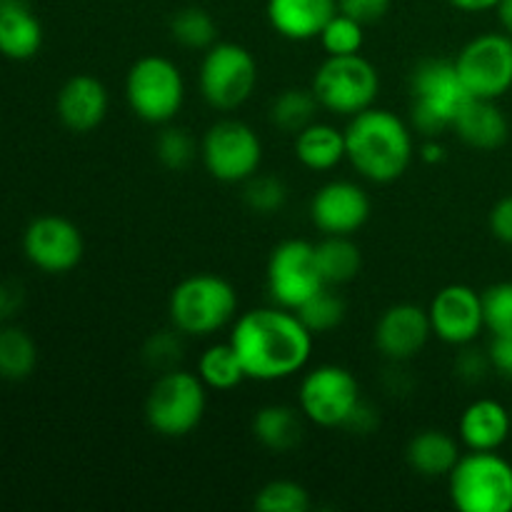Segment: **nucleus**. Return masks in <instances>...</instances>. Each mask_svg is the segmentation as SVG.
Listing matches in <instances>:
<instances>
[{
  "instance_id": "obj_6",
  "label": "nucleus",
  "mask_w": 512,
  "mask_h": 512,
  "mask_svg": "<svg viewBox=\"0 0 512 512\" xmlns=\"http://www.w3.org/2000/svg\"><path fill=\"white\" fill-rule=\"evenodd\" d=\"M205 408H208V388L198 373L173 368L160 373L150 385L145 420L150 430L163 438H185L203 423Z\"/></svg>"
},
{
  "instance_id": "obj_43",
  "label": "nucleus",
  "mask_w": 512,
  "mask_h": 512,
  "mask_svg": "<svg viewBox=\"0 0 512 512\" xmlns=\"http://www.w3.org/2000/svg\"><path fill=\"white\" fill-rule=\"evenodd\" d=\"M23 305V288L13 280H3L0 283V318H10Z\"/></svg>"
},
{
  "instance_id": "obj_18",
  "label": "nucleus",
  "mask_w": 512,
  "mask_h": 512,
  "mask_svg": "<svg viewBox=\"0 0 512 512\" xmlns=\"http://www.w3.org/2000/svg\"><path fill=\"white\" fill-rule=\"evenodd\" d=\"M110 108V95L103 80L93 78V75H73L65 80L60 88L58 100H55V110H58L60 123L73 133H90L98 128L105 120Z\"/></svg>"
},
{
  "instance_id": "obj_36",
  "label": "nucleus",
  "mask_w": 512,
  "mask_h": 512,
  "mask_svg": "<svg viewBox=\"0 0 512 512\" xmlns=\"http://www.w3.org/2000/svg\"><path fill=\"white\" fill-rule=\"evenodd\" d=\"M485 330L490 335H512V283L490 285L483 293Z\"/></svg>"
},
{
  "instance_id": "obj_19",
  "label": "nucleus",
  "mask_w": 512,
  "mask_h": 512,
  "mask_svg": "<svg viewBox=\"0 0 512 512\" xmlns=\"http://www.w3.org/2000/svg\"><path fill=\"white\" fill-rule=\"evenodd\" d=\"M338 13V0H268L265 15L280 38L305 43L320 38L328 20Z\"/></svg>"
},
{
  "instance_id": "obj_12",
  "label": "nucleus",
  "mask_w": 512,
  "mask_h": 512,
  "mask_svg": "<svg viewBox=\"0 0 512 512\" xmlns=\"http://www.w3.org/2000/svg\"><path fill=\"white\" fill-rule=\"evenodd\" d=\"M268 293L280 308L298 310L305 300L328 288L320 273L315 245L308 240L290 238L273 248L268 258Z\"/></svg>"
},
{
  "instance_id": "obj_25",
  "label": "nucleus",
  "mask_w": 512,
  "mask_h": 512,
  "mask_svg": "<svg viewBox=\"0 0 512 512\" xmlns=\"http://www.w3.org/2000/svg\"><path fill=\"white\" fill-rule=\"evenodd\" d=\"M293 150L303 168L315 170V173L333 170L345 160V130L313 120L308 128L295 133Z\"/></svg>"
},
{
  "instance_id": "obj_34",
  "label": "nucleus",
  "mask_w": 512,
  "mask_h": 512,
  "mask_svg": "<svg viewBox=\"0 0 512 512\" xmlns=\"http://www.w3.org/2000/svg\"><path fill=\"white\" fill-rule=\"evenodd\" d=\"M155 155L168 170H185L200 155V145L185 128H165L155 140Z\"/></svg>"
},
{
  "instance_id": "obj_14",
  "label": "nucleus",
  "mask_w": 512,
  "mask_h": 512,
  "mask_svg": "<svg viewBox=\"0 0 512 512\" xmlns=\"http://www.w3.org/2000/svg\"><path fill=\"white\" fill-rule=\"evenodd\" d=\"M23 253L38 270L63 275L78 268L85 253L83 233L75 223L60 215L35 218L23 233Z\"/></svg>"
},
{
  "instance_id": "obj_46",
  "label": "nucleus",
  "mask_w": 512,
  "mask_h": 512,
  "mask_svg": "<svg viewBox=\"0 0 512 512\" xmlns=\"http://www.w3.org/2000/svg\"><path fill=\"white\" fill-rule=\"evenodd\" d=\"M495 10H498L500 25H503V33H508L512 38V0H500V5Z\"/></svg>"
},
{
  "instance_id": "obj_11",
  "label": "nucleus",
  "mask_w": 512,
  "mask_h": 512,
  "mask_svg": "<svg viewBox=\"0 0 512 512\" xmlns=\"http://www.w3.org/2000/svg\"><path fill=\"white\" fill-rule=\"evenodd\" d=\"M360 400L358 378L343 365H318L300 380L298 408L318 428H345Z\"/></svg>"
},
{
  "instance_id": "obj_8",
  "label": "nucleus",
  "mask_w": 512,
  "mask_h": 512,
  "mask_svg": "<svg viewBox=\"0 0 512 512\" xmlns=\"http://www.w3.org/2000/svg\"><path fill=\"white\" fill-rule=\"evenodd\" d=\"M125 100L143 123L168 125L185 103L183 73L170 58L143 55L125 75Z\"/></svg>"
},
{
  "instance_id": "obj_4",
  "label": "nucleus",
  "mask_w": 512,
  "mask_h": 512,
  "mask_svg": "<svg viewBox=\"0 0 512 512\" xmlns=\"http://www.w3.org/2000/svg\"><path fill=\"white\" fill-rule=\"evenodd\" d=\"M168 315L180 335L210 338L238 318V293L220 275H190L170 293Z\"/></svg>"
},
{
  "instance_id": "obj_17",
  "label": "nucleus",
  "mask_w": 512,
  "mask_h": 512,
  "mask_svg": "<svg viewBox=\"0 0 512 512\" xmlns=\"http://www.w3.org/2000/svg\"><path fill=\"white\" fill-rule=\"evenodd\" d=\"M368 193L350 180H330L310 200V220L323 235H353L370 218Z\"/></svg>"
},
{
  "instance_id": "obj_22",
  "label": "nucleus",
  "mask_w": 512,
  "mask_h": 512,
  "mask_svg": "<svg viewBox=\"0 0 512 512\" xmlns=\"http://www.w3.org/2000/svg\"><path fill=\"white\" fill-rule=\"evenodd\" d=\"M43 48V25L25 0H0V53L30 60Z\"/></svg>"
},
{
  "instance_id": "obj_16",
  "label": "nucleus",
  "mask_w": 512,
  "mask_h": 512,
  "mask_svg": "<svg viewBox=\"0 0 512 512\" xmlns=\"http://www.w3.org/2000/svg\"><path fill=\"white\" fill-rule=\"evenodd\" d=\"M433 328H430L428 308L415 303H395L383 310L373 330L375 348L390 363H408L423 353Z\"/></svg>"
},
{
  "instance_id": "obj_39",
  "label": "nucleus",
  "mask_w": 512,
  "mask_h": 512,
  "mask_svg": "<svg viewBox=\"0 0 512 512\" xmlns=\"http://www.w3.org/2000/svg\"><path fill=\"white\" fill-rule=\"evenodd\" d=\"M338 10L358 23L373 25L388 15L390 0H338Z\"/></svg>"
},
{
  "instance_id": "obj_10",
  "label": "nucleus",
  "mask_w": 512,
  "mask_h": 512,
  "mask_svg": "<svg viewBox=\"0 0 512 512\" xmlns=\"http://www.w3.org/2000/svg\"><path fill=\"white\" fill-rule=\"evenodd\" d=\"M200 160L210 178H215L218 183H245L260 170L263 143L248 123L223 118L205 130L203 140H200Z\"/></svg>"
},
{
  "instance_id": "obj_28",
  "label": "nucleus",
  "mask_w": 512,
  "mask_h": 512,
  "mask_svg": "<svg viewBox=\"0 0 512 512\" xmlns=\"http://www.w3.org/2000/svg\"><path fill=\"white\" fill-rule=\"evenodd\" d=\"M320 110L318 98H315L313 88H288L283 93H278L270 103L268 118L283 133H300L303 128H308L315 120V113Z\"/></svg>"
},
{
  "instance_id": "obj_35",
  "label": "nucleus",
  "mask_w": 512,
  "mask_h": 512,
  "mask_svg": "<svg viewBox=\"0 0 512 512\" xmlns=\"http://www.w3.org/2000/svg\"><path fill=\"white\" fill-rule=\"evenodd\" d=\"M245 205L258 215H273L283 210L285 200H288V188L275 175H258L245 180Z\"/></svg>"
},
{
  "instance_id": "obj_20",
  "label": "nucleus",
  "mask_w": 512,
  "mask_h": 512,
  "mask_svg": "<svg viewBox=\"0 0 512 512\" xmlns=\"http://www.w3.org/2000/svg\"><path fill=\"white\" fill-rule=\"evenodd\" d=\"M512 433V413L493 398H478L460 413L458 438L468 450H500Z\"/></svg>"
},
{
  "instance_id": "obj_27",
  "label": "nucleus",
  "mask_w": 512,
  "mask_h": 512,
  "mask_svg": "<svg viewBox=\"0 0 512 512\" xmlns=\"http://www.w3.org/2000/svg\"><path fill=\"white\" fill-rule=\"evenodd\" d=\"M198 378L203 380L208 390L228 393V390L238 388L243 380H248V375H245L233 345L215 343V345H208V348L203 350V355H200Z\"/></svg>"
},
{
  "instance_id": "obj_38",
  "label": "nucleus",
  "mask_w": 512,
  "mask_h": 512,
  "mask_svg": "<svg viewBox=\"0 0 512 512\" xmlns=\"http://www.w3.org/2000/svg\"><path fill=\"white\" fill-rule=\"evenodd\" d=\"M490 370H493V365H490L488 350H475L470 345H463V350L455 358V373L465 383H483Z\"/></svg>"
},
{
  "instance_id": "obj_15",
  "label": "nucleus",
  "mask_w": 512,
  "mask_h": 512,
  "mask_svg": "<svg viewBox=\"0 0 512 512\" xmlns=\"http://www.w3.org/2000/svg\"><path fill=\"white\" fill-rule=\"evenodd\" d=\"M428 318L433 335L445 345H473L485 330L483 293L463 283L445 285L430 300Z\"/></svg>"
},
{
  "instance_id": "obj_1",
  "label": "nucleus",
  "mask_w": 512,
  "mask_h": 512,
  "mask_svg": "<svg viewBox=\"0 0 512 512\" xmlns=\"http://www.w3.org/2000/svg\"><path fill=\"white\" fill-rule=\"evenodd\" d=\"M313 338L295 310L270 305L235 318L228 343L248 380L275 383L305 370L313 355Z\"/></svg>"
},
{
  "instance_id": "obj_24",
  "label": "nucleus",
  "mask_w": 512,
  "mask_h": 512,
  "mask_svg": "<svg viewBox=\"0 0 512 512\" xmlns=\"http://www.w3.org/2000/svg\"><path fill=\"white\" fill-rule=\"evenodd\" d=\"M255 440L270 453H290L300 445L305 435V415L293 405L273 403L260 408L250 423Z\"/></svg>"
},
{
  "instance_id": "obj_9",
  "label": "nucleus",
  "mask_w": 512,
  "mask_h": 512,
  "mask_svg": "<svg viewBox=\"0 0 512 512\" xmlns=\"http://www.w3.org/2000/svg\"><path fill=\"white\" fill-rule=\"evenodd\" d=\"M198 83L200 95L210 108L233 113L248 103L258 88V63L243 45L215 43L205 50Z\"/></svg>"
},
{
  "instance_id": "obj_21",
  "label": "nucleus",
  "mask_w": 512,
  "mask_h": 512,
  "mask_svg": "<svg viewBox=\"0 0 512 512\" xmlns=\"http://www.w3.org/2000/svg\"><path fill=\"white\" fill-rule=\"evenodd\" d=\"M453 133L475 150H498L508 143L510 123L498 100L470 98L455 118Z\"/></svg>"
},
{
  "instance_id": "obj_32",
  "label": "nucleus",
  "mask_w": 512,
  "mask_h": 512,
  "mask_svg": "<svg viewBox=\"0 0 512 512\" xmlns=\"http://www.w3.org/2000/svg\"><path fill=\"white\" fill-rule=\"evenodd\" d=\"M365 25L353 20L345 13H335L328 20V25L320 33V45H323L325 55H355L363 50L365 45Z\"/></svg>"
},
{
  "instance_id": "obj_23",
  "label": "nucleus",
  "mask_w": 512,
  "mask_h": 512,
  "mask_svg": "<svg viewBox=\"0 0 512 512\" xmlns=\"http://www.w3.org/2000/svg\"><path fill=\"white\" fill-rule=\"evenodd\" d=\"M460 443L445 430H420L405 448V463L420 478H448L460 460Z\"/></svg>"
},
{
  "instance_id": "obj_44",
  "label": "nucleus",
  "mask_w": 512,
  "mask_h": 512,
  "mask_svg": "<svg viewBox=\"0 0 512 512\" xmlns=\"http://www.w3.org/2000/svg\"><path fill=\"white\" fill-rule=\"evenodd\" d=\"M448 3L463 13H485V10L498 8L500 0H448Z\"/></svg>"
},
{
  "instance_id": "obj_31",
  "label": "nucleus",
  "mask_w": 512,
  "mask_h": 512,
  "mask_svg": "<svg viewBox=\"0 0 512 512\" xmlns=\"http://www.w3.org/2000/svg\"><path fill=\"white\" fill-rule=\"evenodd\" d=\"M295 313H298V318L303 320V325L310 330V333L323 335L343 325L345 300L340 298V295H335L328 285V288L315 293L310 300H305Z\"/></svg>"
},
{
  "instance_id": "obj_5",
  "label": "nucleus",
  "mask_w": 512,
  "mask_h": 512,
  "mask_svg": "<svg viewBox=\"0 0 512 512\" xmlns=\"http://www.w3.org/2000/svg\"><path fill=\"white\" fill-rule=\"evenodd\" d=\"M448 493L460 512H512V465L498 450H470L450 470Z\"/></svg>"
},
{
  "instance_id": "obj_42",
  "label": "nucleus",
  "mask_w": 512,
  "mask_h": 512,
  "mask_svg": "<svg viewBox=\"0 0 512 512\" xmlns=\"http://www.w3.org/2000/svg\"><path fill=\"white\" fill-rule=\"evenodd\" d=\"M378 425V415H375V408L370 403H365V400H360L358 408L353 410V415L348 418V423H345V430H353V433H370V430Z\"/></svg>"
},
{
  "instance_id": "obj_3",
  "label": "nucleus",
  "mask_w": 512,
  "mask_h": 512,
  "mask_svg": "<svg viewBox=\"0 0 512 512\" xmlns=\"http://www.w3.org/2000/svg\"><path fill=\"white\" fill-rule=\"evenodd\" d=\"M470 98L453 60H420L410 73V123L425 138L453 130Z\"/></svg>"
},
{
  "instance_id": "obj_13",
  "label": "nucleus",
  "mask_w": 512,
  "mask_h": 512,
  "mask_svg": "<svg viewBox=\"0 0 512 512\" xmlns=\"http://www.w3.org/2000/svg\"><path fill=\"white\" fill-rule=\"evenodd\" d=\"M453 63L473 98L498 100L512 88V38L508 33L475 35L460 48Z\"/></svg>"
},
{
  "instance_id": "obj_40",
  "label": "nucleus",
  "mask_w": 512,
  "mask_h": 512,
  "mask_svg": "<svg viewBox=\"0 0 512 512\" xmlns=\"http://www.w3.org/2000/svg\"><path fill=\"white\" fill-rule=\"evenodd\" d=\"M490 233L500 240V243L512 245V193L500 198L490 210Z\"/></svg>"
},
{
  "instance_id": "obj_29",
  "label": "nucleus",
  "mask_w": 512,
  "mask_h": 512,
  "mask_svg": "<svg viewBox=\"0 0 512 512\" xmlns=\"http://www.w3.org/2000/svg\"><path fill=\"white\" fill-rule=\"evenodd\" d=\"M38 363V348L25 330L15 325L0 328V378L25 380Z\"/></svg>"
},
{
  "instance_id": "obj_45",
  "label": "nucleus",
  "mask_w": 512,
  "mask_h": 512,
  "mask_svg": "<svg viewBox=\"0 0 512 512\" xmlns=\"http://www.w3.org/2000/svg\"><path fill=\"white\" fill-rule=\"evenodd\" d=\"M420 158H423L425 163H440V160L445 158L443 145H440L435 138H428L423 143V148H420Z\"/></svg>"
},
{
  "instance_id": "obj_30",
  "label": "nucleus",
  "mask_w": 512,
  "mask_h": 512,
  "mask_svg": "<svg viewBox=\"0 0 512 512\" xmlns=\"http://www.w3.org/2000/svg\"><path fill=\"white\" fill-rule=\"evenodd\" d=\"M170 35L175 43L188 50H208L210 45L218 43V25L208 10L188 5L170 18Z\"/></svg>"
},
{
  "instance_id": "obj_47",
  "label": "nucleus",
  "mask_w": 512,
  "mask_h": 512,
  "mask_svg": "<svg viewBox=\"0 0 512 512\" xmlns=\"http://www.w3.org/2000/svg\"><path fill=\"white\" fill-rule=\"evenodd\" d=\"M510 413H512V410H510Z\"/></svg>"
},
{
  "instance_id": "obj_41",
  "label": "nucleus",
  "mask_w": 512,
  "mask_h": 512,
  "mask_svg": "<svg viewBox=\"0 0 512 512\" xmlns=\"http://www.w3.org/2000/svg\"><path fill=\"white\" fill-rule=\"evenodd\" d=\"M488 358L500 378L512 380V335H493L488 345Z\"/></svg>"
},
{
  "instance_id": "obj_33",
  "label": "nucleus",
  "mask_w": 512,
  "mask_h": 512,
  "mask_svg": "<svg viewBox=\"0 0 512 512\" xmlns=\"http://www.w3.org/2000/svg\"><path fill=\"white\" fill-rule=\"evenodd\" d=\"M253 505L260 512H305L310 508V495L295 480H273L258 490Z\"/></svg>"
},
{
  "instance_id": "obj_2",
  "label": "nucleus",
  "mask_w": 512,
  "mask_h": 512,
  "mask_svg": "<svg viewBox=\"0 0 512 512\" xmlns=\"http://www.w3.org/2000/svg\"><path fill=\"white\" fill-rule=\"evenodd\" d=\"M415 155L413 128L385 108L353 115L345 128V160L370 183H395L403 178Z\"/></svg>"
},
{
  "instance_id": "obj_26",
  "label": "nucleus",
  "mask_w": 512,
  "mask_h": 512,
  "mask_svg": "<svg viewBox=\"0 0 512 512\" xmlns=\"http://www.w3.org/2000/svg\"><path fill=\"white\" fill-rule=\"evenodd\" d=\"M320 273L328 285H345L355 280L363 268V253L355 245L353 235H325L315 245Z\"/></svg>"
},
{
  "instance_id": "obj_37",
  "label": "nucleus",
  "mask_w": 512,
  "mask_h": 512,
  "mask_svg": "<svg viewBox=\"0 0 512 512\" xmlns=\"http://www.w3.org/2000/svg\"><path fill=\"white\" fill-rule=\"evenodd\" d=\"M145 363L150 365L158 373H165V370L178 368V360L183 358V343H180L178 330H163V333H155L153 338L145 343L143 348Z\"/></svg>"
},
{
  "instance_id": "obj_7",
  "label": "nucleus",
  "mask_w": 512,
  "mask_h": 512,
  "mask_svg": "<svg viewBox=\"0 0 512 512\" xmlns=\"http://www.w3.org/2000/svg\"><path fill=\"white\" fill-rule=\"evenodd\" d=\"M313 93L320 108L340 118H353L373 108L380 93V73L368 58L355 55H328L315 70Z\"/></svg>"
}]
</instances>
